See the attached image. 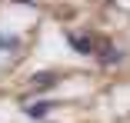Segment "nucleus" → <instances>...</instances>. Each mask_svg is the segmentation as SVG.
I'll return each instance as SVG.
<instances>
[{
  "label": "nucleus",
  "instance_id": "1",
  "mask_svg": "<svg viewBox=\"0 0 130 123\" xmlns=\"http://www.w3.org/2000/svg\"><path fill=\"white\" fill-rule=\"evenodd\" d=\"M67 43L73 47L77 53H84V57H90V53H93V40H90L87 33H73V30H70V33H67Z\"/></svg>",
  "mask_w": 130,
  "mask_h": 123
},
{
  "label": "nucleus",
  "instance_id": "2",
  "mask_svg": "<svg viewBox=\"0 0 130 123\" xmlns=\"http://www.w3.org/2000/svg\"><path fill=\"white\" fill-rule=\"evenodd\" d=\"M57 83V73H50V70H43V73H34L30 77V90L34 93H43V90H50Z\"/></svg>",
  "mask_w": 130,
  "mask_h": 123
},
{
  "label": "nucleus",
  "instance_id": "3",
  "mask_svg": "<svg viewBox=\"0 0 130 123\" xmlns=\"http://www.w3.org/2000/svg\"><path fill=\"white\" fill-rule=\"evenodd\" d=\"M120 57H123V53L117 50V47H113L110 40H103V43H100V57H97L100 63H107V67H113V63H120Z\"/></svg>",
  "mask_w": 130,
  "mask_h": 123
},
{
  "label": "nucleus",
  "instance_id": "4",
  "mask_svg": "<svg viewBox=\"0 0 130 123\" xmlns=\"http://www.w3.org/2000/svg\"><path fill=\"white\" fill-rule=\"evenodd\" d=\"M50 110H54V107H50L47 100H40V103H30V107H27V116H30V120H43Z\"/></svg>",
  "mask_w": 130,
  "mask_h": 123
},
{
  "label": "nucleus",
  "instance_id": "5",
  "mask_svg": "<svg viewBox=\"0 0 130 123\" xmlns=\"http://www.w3.org/2000/svg\"><path fill=\"white\" fill-rule=\"evenodd\" d=\"M20 47V37H13V33H0V50H7V53H13Z\"/></svg>",
  "mask_w": 130,
  "mask_h": 123
},
{
  "label": "nucleus",
  "instance_id": "6",
  "mask_svg": "<svg viewBox=\"0 0 130 123\" xmlns=\"http://www.w3.org/2000/svg\"><path fill=\"white\" fill-rule=\"evenodd\" d=\"M17 4H27V7H30V4H34V0H17Z\"/></svg>",
  "mask_w": 130,
  "mask_h": 123
}]
</instances>
